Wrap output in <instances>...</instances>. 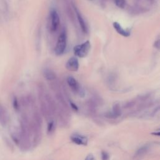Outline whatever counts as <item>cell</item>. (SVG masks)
Instances as JSON below:
<instances>
[{"mask_svg":"<svg viewBox=\"0 0 160 160\" xmlns=\"http://www.w3.org/2000/svg\"><path fill=\"white\" fill-rule=\"evenodd\" d=\"M91 48V44L89 41H86L84 42L76 45L74 47L73 51L75 56L79 58H84L86 57Z\"/></svg>","mask_w":160,"mask_h":160,"instance_id":"cell-1","label":"cell"},{"mask_svg":"<svg viewBox=\"0 0 160 160\" xmlns=\"http://www.w3.org/2000/svg\"><path fill=\"white\" fill-rule=\"evenodd\" d=\"M66 42H67L66 34L64 31H62L59 36L57 44L55 48V52L56 54L61 55L64 52L66 47V43H67Z\"/></svg>","mask_w":160,"mask_h":160,"instance_id":"cell-2","label":"cell"},{"mask_svg":"<svg viewBox=\"0 0 160 160\" xmlns=\"http://www.w3.org/2000/svg\"><path fill=\"white\" fill-rule=\"evenodd\" d=\"M67 82L69 87L71 88V89L76 93H79L81 94V93L82 92V91L81 89V87L79 86V84L76 81L75 78H74L72 76H69L67 79ZM83 93V92H82Z\"/></svg>","mask_w":160,"mask_h":160,"instance_id":"cell-3","label":"cell"},{"mask_svg":"<svg viewBox=\"0 0 160 160\" xmlns=\"http://www.w3.org/2000/svg\"><path fill=\"white\" fill-rule=\"evenodd\" d=\"M66 68L70 71H77L79 68V62L76 58H69L66 64Z\"/></svg>","mask_w":160,"mask_h":160,"instance_id":"cell-4","label":"cell"},{"mask_svg":"<svg viewBox=\"0 0 160 160\" xmlns=\"http://www.w3.org/2000/svg\"><path fill=\"white\" fill-rule=\"evenodd\" d=\"M51 29L52 31H55L58 29L59 24V17L56 11L53 10L51 13Z\"/></svg>","mask_w":160,"mask_h":160,"instance_id":"cell-5","label":"cell"},{"mask_svg":"<svg viewBox=\"0 0 160 160\" xmlns=\"http://www.w3.org/2000/svg\"><path fill=\"white\" fill-rule=\"evenodd\" d=\"M71 141L76 144L86 146L88 144V139L86 137L80 134H74L71 136Z\"/></svg>","mask_w":160,"mask_h":160,"instance_id":"cell-6","label":"cell"},{"mask_svg":"<svg viewBox=\"0 0 160 160\" xmlns=\"http://www.w3.org/2000/svg\"><path fill=\"white\" fill-rule=\"evenodd\" d=\"M74 11H75V12L76 14L78 21L79 22V26L81 27V29L82 31L84 33H86L88 32V28H87L86 24L81 14L79 12V11H78V9L77 8H74Z\"/></svg>","mask_w":160,"mask_h":160,"instance_id":"cell-7","label":"cell"},{"mask_svg":"<svg viewBox=\"0 0 160 160\" xmlns=\"http://www.w3.org/2000/svg\"><path fill=\"white\" fill-rule=\"evenodd\" d=\"M112 25L114 29L118 32V34H121L124 37H128L130 36V31L123 29L122 27L118 22H114Z\"/></svg>","mask_w":160,"mask_h":160,"instance_id":"cell-8","label":"cell"},{"mask_svg":"<svg viewBox=\"0 0 160 160\" xmlns=\"http://www.w3.org/2000/svg\"><path fill=\"white\" fill-rule=\"evenodd\" d=\"M7 121V113L5 109L0 105V122L5 124Z\"/></svg>","mask_w":160,"mask_h":160,"instance_id":"cell-9","label":"cell"},{"mask_svg":"<svg viewBox=\"0 0 160 160\" xmlns=\"http://www.w3.org/2000/svg\"><path fill=\"white\" fill-rule=\"evenodd\" d=\"M44 76L46 77V79H50V80L53 79H54V78H55L54 74L53 72H51V71H49V70H47V71H46L44 72Z\"/></svg>","mask_w":160,"mask_h":160,"instance_id":"cell-10","label":"cell"},{"mask_svg":"<svg viewBox=\"0 0 160 160\" xmlns=\"http://www.w3.org/2000/svg\"><path fill=\"white\" fill-rule=\"evenodd\" d=\"M116 5L119 8H124L126 5L125 0H114Z\"/></svg>","mask_w":160,"mask_h":160,"instance_id":"cell-11","label":"cell"},{"mask_svg":"<svg viewBox=\"0 0 160 160\" xmlns=\"http://www.w3.org/2000/svg\"><path fill=\"white\" fill-rule=\"evenodd\" d=\"M147 146H143L141 148H140L139 149H138V151L136 152V156H140L142 154H144L146 151H147Z\"/></svg>","mask_w":160,"mask_h":160,"instance_id":"cell-12","label":"cell"},{"mask_svg":"<svg viewBox=\"0 0 160 160\" xmlns=\"http://www.w3.org/2000/svg\"><path fill=\"white\" fill-rule=\"evenodd\" d=\"M109 156L108 154V153L106 151H102L101 152V159L102 160H109Z\"/></svg>","mask_w":160,"mask_h":160,"instance_id":"cell-13","label":"cell"},{"mask_svg":"<svg viewBox=\"0 0 160 160\" xmlns=\"http://www.w3.org/2000/svg\"><path fill=\"white\" fill-rule=\"evenodd\" d=\"M53 126H54V123L52 121L50 122L49 124H48V132H51L53 128Z\"/></svg>","mask_w":160,"mask_h":160,"instance_id":"cell-14","label":"cell"},{"mask_svg":"<svg viewBox=\"0 0 160 160\" xmlns=\"http://www.w3.org/2000/svg\"><path fill=\"white\" fill-rule=\"evenodd\" d=\"M84 160H96V159L92 154H89L86 156V158H85Z\"/></svg>","mask_w":160,"mask_h":160,"instance_id":"cell-15","label":"cell"},{"mask_svg":"<svg viewBox=\"0 0 160 160\" xmlns=\"http://www.w3.org/2000/svg\"><path fill=\"white\" fill-rule=\"evenodd\" d=\"M70 104H71V108H72L73 109H74V110H76V111H77V110L78 109V108L77 106H76L75 104H74L73 102H70Z\"/></svg>","mask_w":160,"mask_h":160,"instance_id":"cell-16","label":"cell"},{"mask_svg":"<svg viewBox=\"0 0 160 160\" xmlns=\"http://www.w3.org/2000/svg\"><path fill=\"white\" fill-rule=\"evenodd\" d=\"M14 107L15 109H18V102H17V100L16 99H14Z\"/></svg>","mask_w":160,"mask_h":160,"instance_id":"cell-17","label":"cell"}]
</instances>
